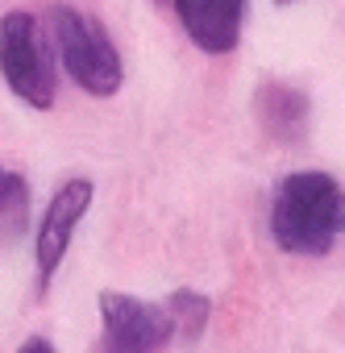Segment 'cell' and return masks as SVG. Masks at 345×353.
<instances>
[{
	"instance_id": "cell-1",
	"label": "cell",
	"mask_w": 345,
	"mask_h": 353,
	"mask_svg": "<svg viewBox=\"0 0 345 353\" xmlns=\"http://www.w3.org/2000/svg\"><path fill=\"white\" fill-rule=\"evenodd\" d=\"M270 237L291 258H324L345 237V188L328 170H291L270 192Z\"/></svg>"
},
{
	"instance_id": "cell-2",
	"label": "cell",
	"mask_w": 345,
	"mask_h": 353,
	"mask_svg": "<svg viewBox=\"0 0 345 353\" xmlns=\"http://www.w3.org/2000/svg\"><path fill=\"white\" fill-rule=\"evenodd\" d=\"M46 26H50L55 59L71 75L75 88H83L96 100H108V96L121 92L125 63H121V50H117L108 26L96 13H88L79 5H67V0H55L50 13H46Z\"/></svg>"
},
{
	"instance_id": "cell-3",
	"label": "cell",
	"mask_w": 345,
	"mask_h": 353,
	"mask_svg": "<svg viewBox=\"0 0 345 353\" xmlns=\"http://www.w3.org/2000/svg\"><path fill=\"white\" fill-rule=\"evenodd\" d=\"M0 79L21 104L38 112L55 108L59 100V59L30 9H9L0 17Z\"/></svg>"
},
{
	"instance_id": "cell-4",
	"label": "cell",
	"mask_w": 345,
	"mask_h": 353,
	"mask_svg": "<svg viewBox=\"0 0 345 353\" xmlns=\"http://www.w3.org/2000/svg\"><path fill=\"white\" fill-rule=\"evenodd\" d=\"M100 336L88 353H166L179 345V324L175 312L150 299H133L121 291H100Z\"/></svg>"
},
{
	"instance_id": "cell-5",
	"label": "cell",
	"mask_w": 345,
	"mask_h": 353,
	"mask_svg": "<svg viewBox=\"0 0 345 353\" xmlns=\"http://www.w3.org/2000/svg\"><path fill=\"white\" fill-rule=\"evenodd\" d=\"M96 200V183L92 179H67L63 188H55V196L46 200L42 208V221H38V233H34V270H38V295L50 291L59 266L67 262V250L75 241V229L79 221L88 216Z\"/></svg>"
},
{
	"instance_id": "cell-6",
	"label": "cell",
	"mask_w": 345,
	"mask_h": 353,
	"mask_svg": "<svg viewBox=\"0 0 345 353\" xmlns=\"http://www.w3.org/2000/svg\"><path fill=\"white\" fill-rule=\"evenodd\" d=\"M184 34L213 59L233 54L246 26V0H170Z\"/></svg>"
},
{
	"instance_id": "cell-7",
	"label": "cell",
	"mask_w": 345,
	"mask_h": 353,
	"mask_svg": "<svg viewBox=\"0 0 345 353\" xmlns=\"http://www.w3.org/2000/svg\"><path fill=\"white\" fill-rule=\"evenodd\" d=\"M254 117L279 145H304L312 133V100L299 83L287 79H262L254 88Z\"/></svg>"
},
{
	"instance_id": "cell-8",
	"label": "cell",
	"mask_w": 345,
	"mask_h": 353,
	"mask_svg": "<svg viewBox=\"0 0 345 353\" xmlns=\"http://www.w3.org/2000/svg\"><path fill=\"white\" fill-rule=\"evenodd\" d=\"M30 233V179L0 162V250L17 245Z\"/></svg>"
},
{
	"instance_id": "cell-9",
	"label": "cell",
	"mask_w": 345,
	"mask_h": 353,
	"mask_svg": "<svg viewBox=\"0 0 345 353\" xmlns=\"http://www.w3.org/2000/svg\"><path fill=\"white\" fill-rule=\"evenodd\" d=\"M166 307L175 312V324H179V349H192L204 328H208V316H213V299L192 291V287H175L166 295Z\"/></svg>"
},
{
	"instance_id": "cell-10",
	"label": "cell",
	"mask_w": 345,
	"mask_h": 353,
	"mask_svg": "<svg viewBox=\"0 0 345 353\" xmlns=\"http://www.w3.org/2000/svg\"><path fill=\"white\" fill-rule=\"evenodd\" d=\"M17 353H59V349H55V341H50V336L34 332V336H26V341L17 345Z\"/></svg>"
},
{
	"instance_id": "cell-11",
	"label": "cell",
	"mask_w": 345,
	"mask_h": 353,
	"mask_svg": "<svg viewBox=\"0 0 345 353\" xmlns=\"http://www.w3.org/2000/svg\"><path fill=\"white\" fill-rule=\"evenodd\" d=\"M275 5H279V9H287V5H299V0H275Z\"/></svg>"
}]
</instances>
